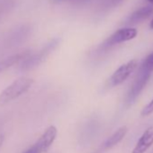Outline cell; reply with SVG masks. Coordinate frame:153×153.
I'll return each instance as SVG.
<instances>
[{"mask_svg": "<svg viewBox=\"0 0 153 153\" xmlns=\"http://www.w3.org/2000/svg\"><path fill=\"white\" fill-rule=\"evenodd\" d=\"M29 54H30V52L25 51V52L11 55V56H9V57H7L6 59H3L2 60H0V74H1L3 71L7 70V68H11L12 66L16 65V63H18V62L22 61L23 59H25Z\"/></svg>", "mask_w": 153, "mask_h": 153, "instance_id": "cell-8", "label": "cell"}, {"mask_svg": "<svg viewBox=\"0 0 153 153\" xmlns=\"http://www.w3.org/2000/svg\"><path fill=\"white\" fill-rule=\"evenodd\" d=\"M148 1H149L150 4H152V5H153V0H148Z\"/></svg>", "mask_w": 153, "mask_h": 153, "instance_id": "cell-15", "label": "cell"}, {"mask_svg": "<svg viewBox=\"0 0 153 153\" xmlns=\"http://www.w3.org/2000/svg\"><path fill=\"white\" fill-rule=\"evenodd\" d=\"M4 140H5V137L3 134H0V148L2 147L3 143H4Z\"/></svg>", "mask_w": 153, "mask_h": 153, "instance_id": "cell-13", "label": "cell"}, {"mask_svg": "<svg viewBox=\"0 0 153 153\" xmlns=\"http://www.w3.org/2000/svg\"><path fill=\"white\" fill-rule=\"evenodd\" d=\"M153 144V125L149 126L139 139L131 153H145Z\"/></svg>", "mask_w": 153, "mask_h": 153, "instance_id": "cell-6", "label": "cell"}, {"mask_svg": "<svg viewBox=\"0 0 153 153\" xmlns=\"http://www.w3.org/2000/svg\"><path fill=\"white\" fill-rule=\"evenodd\" d=\"M153 71V52H151L142 62L140 72L151 74Z\"/></svg>", "mask_w": 153, "mask_h": 153, "instance_id": "cell-10", "label": "cell"}, {"mask_svg": "<svg viewBox=\"0 0 153 153\" xmlns=\"http://www.w3.org/2000/svg\"><path fill=\"white\" fill-rule=\"evenodd\" d=\"M137 67H138V61L136 59H131L123 64L112 75L110 79V85L112 87H115L124 82L129 78V76L136 69Z\"/></svg>", "mask_w": 153, "mask_h": 153, "instance_id": "cell-3", "label": "cell"}, {"mask_svg": "<svg viewBox=\"0 0 153 153\" xmlns=\"http://www.w3.org/2000/svg\"><path fill=\"white\" fill-rule=\"evenodd\" d=\"M138 34V31L136 28L126 27L122 28L114 32L105 42V47H110L114 44H118L121 42H124L127 41H131L134 39Z\"/></svg>", "mask_w": 153, "mask_h": 153, "instance_id": "cell-5", "label": "cell"}, {"mask_svg": "<svg viewBox=\"0 0 153 153\" xmlns=\"http://www.w3.org/2000/svg\"><path fill=\"white\" fill-rule=\"evenodd\" d=\"M126 133H127V128L125 126L119 128L115 132H114L108 139H106L104 141L102 148L104 149H109L113 148L114 146L118 144L124 138Z\"/></svg>", "mask_w": 153, "mask_h": 153, "instance_id": "cell-9", "label": "cell"}, {"mask_svg": "<svg viewBox=\"0 0 153 153\" xmlns=\"http://www.w3.org/2000/svg\"><path fill=\"white\" fill-rule=\"evenodd\" d=\"M152 153H153V152H152Z\"/></svg>", "mask_w": 153, "mask_h": 153, "instance_id": "cell-17", "label": "cell"}, {"mask_svg": "<svg viewBox=\"0 0 153 153\" xmlns=\"http://www.w3.org/2000/svg\"><path fill=\"white\" fill-rule=\"evenodd\" d=\"M57 128L55 126H50L38 139V140L25 150L23 153H43L45 152L53 143L57 137Z\"/></svg>", "mask_w": 153, "mask_h": 153, "instance_id": "cell-2", "label": "cell"}, {"mask_svg": "<svg viewBox=\"0 0 153 153\" xmlns=\"http://www.w3.org/2000/svg\"><path fill=\"white\" fill-rule=\"evenodd\" d=\"M124 0H103L101 2V8L102 9H111V8H114L116 7H118L120 4H122Z\"/></svg>", "mask_w": 153, "mask_h": 153, "instance_id": "cell-11", "label": "cell"}, {"mask_svg": "<svg viewBox=\"0 0 153 153\" xmlns=\"http://www.w3.org/2000/svg\"><path fill=\"white\" fill-rule=\"evenodd\" d=\"M149 78H150V74L140 72L138 78L136 79V80L134 81V83L132 84L131 88H130V90L127 94V97H126L127 105H131L134 103V101L137 99V97H139L140 92L145 88Z\"/></svg>", "mask_w": 153, "mask_h": 153, "instance_id": "cell-4", "label": "cell"}, {"mask_svg": "<svg viewBox=\"0 0 153 153\" xmlns=\"http://www.w3.org/2000/svg\"><path fill=\"white\" fill-rule=\"evenodd\" d=\"M152 14H153V8L151 7H141V8L136 10L134 13H132L131 16L127 19L125 24L128 25H137V24L144 21L148 17H149Z\"/></svg>", "mask_w": 153, "mask_h": 153, "instance_id": "cell-7", "label": "cell"}, {"mask_svg": "<svg viewBox=\"0 0 153 153\" xmlns=\"http://www.w3.org/2000/svg\"><path fill=\"white\" fill-rule=\"evenodd\" d=\"M149 26H150V28H151V29H153V20L151 21V23H150V25H149Z\"/></svg>", "mask_w": 153, "mask_h": 153, "instance_id": "cell-14", "label": "cell"}, {"mask_svg": "<svg viewBox=\"0 0 153 153\" xmlns=\"http://www.w3.org/2000/svg\"><path fill=\"white\" fill-rule=\"evenodd\" d=\"M153 113V99L142 109L141 111V115L142 116H148Z\"/></svg>", "mask_w": 153, "mask_h": 153, "instance_id": "cell-12", "label": "cell"}, {"mask_svg": "<svg viewBox=\"0 0 153 153\" xmlns=\"http://www.w3.org/2000/svg\"><path fill=\"white\" fill-rule=\"evenodd\" d=\"M33 84V79H32L25 78V76L17 79L1 92L0 94V105H7L9 102L18 98L25 92H27Z\"/></svg>", "mask_w": 153, "mask_h": 153, "instance_id": "cell-1", "label": "cell"}, {"mask_svg": "<svg viewBox=\"0 0 153 153\" xmlns=\"http://www.w3.org/2000/svg\"><path fill=\"white\" fill-rule=\"evenodd\" d=\"M55 1H59H59H64V0H55Z\"/></svg>", "mask_w": 153, "mask_h": 153, "instance_id": "cell-16", "label": "cell"}]
</instances>
